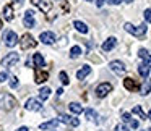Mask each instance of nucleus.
Masks as SVG:
<instances>
[{
  "label": "nucleus",
  "mask_w": 151,
  "mask_h": 131,
  "mask_svg": "<svg viewBox=\"0 0 151 131\" xmlns=\"http://www.w3.org/2000/svg\"><path fill=\"white\" fill-rule=\"evenodd\" d=\"M89 73H91V66L85 65L83 68H80L78 71H76V78H78V79H85L86 76L89 75Z\"/></svg>",
  "instance_id": "f3484780"
},
{
  "label": "nucleus",
  "mask_w": 151,
  "mask_h": 131,
  "mask_svg": "<svg viewBox=\"0 0 151 131\" xmlns=\"http://www.w3.org/2000/svg\"><path fill=\"white\" fill-rule=\"evenodd\" d=\"M41 107H42V104H41V100H37V99H28L26 104H24V108H26V110H31V112L41 110Z\"/></svg>",
  "instance_id": "9d476101"
},
{
  "label": "nucleus",
  "mask_w": 151,
  "mask_h": 131,
  "mask_svg": "<svg viewBox=\"0 0 151 131\" xmlns=\"http://www.w3.org/2000/svg\"><path fill=\"white\" fill-rule=\"evenodd\" d=\"M109 68H111V71H114L115 75H124V73L127 71L125 65L120 62V60H114V62H111L109 63Z\"/></svg>",
  "instance_id": "39448f33"
},
{
  "label": "nucleus",
  "mask_w": 151,
  "mask_h": 131,
  "mask_svg": "<svg viewBox=\"0 0 151 131\" xmlns=\"http://www.w3.org/2000/svg\"><path fill=\"white\" fill-rule=\"evenodd\" d=\"M4 41H5V46L7 47H15L18 44V36L15 31H7L4 34Z\"/></svg>",
  "instance_id": "20e7f679"
},
{
  "label": "nucleus",
  "mask_w": 151,
  "mask_h": 131,
  "mask_svg": "<svg viewBox=\"0 0 151 131\" xmlns=\"http://www.w3.org/2000/svg\"><path fill=\"white\" fill-rule=\"evenodd\" d=\"M125 2H128V4H130V2H133V0H125Z\"/></svg>",
  "instance_id": "ea45409f"
},
{
  "label": "nucleus",
  "mask_w": 151,
  "mask_h": 131,
  "mask_svg": "<svg viewBox=\"0 0 151 131\" xmlns=\"http://www.w3.org/2000/svg\"><path fill=\"white\" fill-rule=\"evenodd\" d=\"M17 2H18V4H21V2H24V0H17Z\"/></svg>",
  "instance_id": "58836bf2"
},
{
  "label": "nucleus",
  "mask_w": 151,
  "mask_h": 131,
  "mask_svg": "<svg viewBox=\"0 0 151 131\" xmlns=\"http://www.w3.org/2000/svg\"><path fill=\"white\" fill-rule=\"evenodd\" d=\"M143 131H151V128H148V130H143Z\"/></svg>",
  "instance_id": "a19ab883"
},
{
  "label": "nucleus",
  "mask_w": 151,
  "mask_h": 131,
  "mask_svg": "<svg viewBox=\"0 0 151 131\" xmlns=\"http://www.w3.org/2000/svg\"><path fill=\"white\" fill-rule=\"evenodd\" d=\"M80 55H81V47L73 46L72 50H70V57H72V58H76V57H80Z\"/></svg>",
  "instance_id": "bb28decb"
},
{
  "label": "nucleus",
  "mask_w": 151,
  "mask_h": 131,
  "mask_svg": "<svg viewBox=\"0 0 151 131\" xmlns=\"http://www.w3.org/2000/svg\"><path fill=\"white\" fill-rule=\"evenodd\" d=\"M0 29H2V21H0Z\"/></svg>",
  "instance_id": "79ce46f5"
},
{
  "label": "nucleus",
  "mask_w": 151,
  "mask_h": 131,
  "mask_svg": "<svg viewBox=\"0 0 151 131\" xmlns=\"http://www.w3.org/2000/svg\"><path fill=\"white\" fill-rule=\"evenodd\" d=\"M104 4H106V0H96V5H98V7H102Z\"/></svg>",
  "instance_id": "c9c22d12"
},
{
  "label": "nucleus",
  "mask_w": 151,
  "mask_h": 131,
  "mask_svg": "<svg viewBox=\"0 0 151 131\" xmlns=\"http://www.w3.org/2000/svg\"><path fill=\"white\" fill-rule=\"evenodd\" d=\"M125 31L130 34H133L135 37H143L145 34H146V24H140V26H133L132 23H125Z\"/></svg>",
  "instance_id": "f03ea898"
},
{
  "label": "nucleus",
  "mask_w": 151,
  "mask_h": 131,
  "mask_svg": "<svg viewBox=\"0 0 151 131\" xmlns=\"http://www.w3.org/2000/svg\"><path fill=\"white\" fill-rule=\"evenodd\" d=\"M33 62H34V65H36L37 68H41V66H44V58H42V55H41V53H34V57H33Z\"/></svg>",
  "instance_id": "393cba45"
},
{
  "label": "nucleus",
  "mask_w": 151,
  "mask_h": 131,
  "mask_svg": "<svg viewBox=\"0 0 151 131\" xmlns=\"http://www.w3.org/2000/svg\"><path fill=\"white\" fill-rule=\"evenodd\" d=\"M10 88H18V78L17 76H12V79H10Z\"/></svg>",
  "instance_id": "2f4dec72"
},
{
  "label": "nucleus",
  "mask_w": 151,
  "mask_h": 131,
  "mask_svg": "<svg viewBox=\"0 0 151 131\" xmlns=\"http://www.w3.org/2000/svg\"><path fill=\"white\" fill-rule=\"evenodd\" d=\"M140 91H141V94H143V95H148V94L151 92V79H150V78L145 79V83L141 84Z\"/></svg>",
  "instance_id": "aec40b11"
},
{
  "label": "nucleus",
  "mask_w": 151,
  "mask_h": 131,
  "mask_svg": "<svg viewBox=\"0 0 151 131\" xmlns=\"http://www.w3.org/2000/svg\"><path fill=\"white\" fill-rule=\"evenodd\" d=\"M39 41L42 44H46V46H50V44L55 42V34L50 33V31H44V33L39 36Z\"/></svg>",
  "instance_id": "1a4fd4ad"
},
{
  "label": "nucleus",
  "mask_w": 151,
  "mask_h": 131,
  "mask_svg": "<svg viewBox=\"0 0 151 131\" xmlns=\"http://www.w3.org/2000/svg\"><path fill=\"white\" fill-rule=\"evenodd\" d=\"M34 5H37V8H39L41 11H44V13H47V11H50V8H52V2L50 0H31Z\"/></svg>",
  "instance_id": "6e6552de"
},
{
  "label": "nucleus",
  "mask_w": 151,
  "mask_h": 131,
  "mask_svg": "<svg viewBox=\"0 0 151 131\" xmlns=\"http://www.w3.org/2000/svg\"><path fill=\"white\" fill-rule=\"evenodd\" d=\"M111 91H112L111 83H102V84H99L98 88H96V95H98V97H106Z\"/></svg>",
  "instance_id": "423d86ee"
},
{
  "label": "nucleus",
  "mask_w": 151,
  "mask_h": 131,
  "mask_svg": "<svg viewBox=\"0 0 151 131\" xmlns=\"http://www.w3.org/2000/svg\"><path fill=\"white\" fill-rule=\"evenodd\" d=\"M133 113H135V115H138V117H140L141 120H146V115H145V112H143V110H141L140 105H135V107H133Z\"/></svg>",
  "instance_id": "c85d7f7f"
},
{
  "label": "nucleus",
  "mask_w": 151,
  "mask_h": 131,
  "mask_svg": "<svg viewBox=\"0 0 151 131\" xmlns=\"http://www.w3.org/2000/svg\"><path fill=\"white\" fill-rule=\"evenodd\" d=\"M60 121H62V123L70 125V126H73V128L80 125V120H78V118H75V117H72V115H62V117H60Z\"/></svg>",
  "instance_id": "f8f14e48"
},
{
  "label": "nucleus",
  "mask_w": 151,
  "mask_h": 131,
  "mask_svg": "<svg viewBox=\"0 0 151 131\" xmlns=\"http://www.w3.org/2000/svg\"><path fill=\"white\" fill-rule=\"evenodd\" d=\"M73 26H75L76 31H80L81 34H86V33H88V26H86L83 21H75V23H73Z\"/></svg>",
  "instance_id": "b1692460"
},
{
  "label": "nucleus",
  "mask_w": 151,
  "mask_h": 131,
  "mask_svg": "<svg viewBox=\"0 0 151 131\" xmlns=\"http://www.w3.org/2000/svg\"><path fill=\"white\" fill-rule=\"evenodd\" d=\"M115 131H130V128L125 126V125H117V126H115Z\"/></svg>",
  "instance_id": "473e14b6"
},
{
  "label": "nucleus",
  "mask_w": 151,
  "mask_h": 131,
  "mask_svg": "<svg viewBox=\"0 0 151 131\" xmlns=\"http://www.w3.org/2000/svg\"><path fill=\"white\" fill-rule=\"evenodd\" d=\"M85 113H86V118H88V120H91V121H98V120H96V118H98V113H96V112L93 110V108H88V110H86Z\"/></svg>",
  "instance_id": "cd10ccee"
},
{
  "label": "nucleus",
  "mask_w": 151,
  "mask_h": 131,
  "mask_svg": "<svg viewBox=\"0 0 151 131\" xmlns=\"http://www.w3.org/2000/svg\"><path fill=\"white\" fill-rule=\"evenodd\" d=\"M17 107V99L8 92H0V108L2 110H13Z\"/></svg>",
  "instance_id": "f257e3e1"
},
{
  "label": "nucleus",
  "mask_w": 151,
  "mask_h": 131,
  "mask_svg": "<svg viewBox=\"0 0 151 131\" xmlns=\"http://www.w3.org/2000/svg\"><path fill=\"white\" fill-rule=\"evenodd\" d=\"M49 95H50V89L49 88H42L39 91V99H41V100H47Z\"/></svg>",
  "instance_id": "a878e982"
},
{
  "label": "nucleus",
  "mask_w": 151,
  "mask_h": 131,
  "mask_svg": "<svg viewBox=\"0 0 151 131\" xmlns=\"http://www.w3.org/2000/svg\"><path fill=\"white\" fill-rule=\"evenodd\" d=\"M60 123H62V121H60V118H54V120H50V121H46V123H42L39 128H41V130H50V128L59 126Z\"/></svg>",
  "instance_id": "2eb2a0df"
},
{
  "label": "nucleus",
  "mask_w": 151,
  "mask_h": 131,
  "mask_svg": "<svg viewBox=\"0 0 151 131\" xmlns=\"http://www.w3.org/2000/svg\"><path fill=\"white\" fill-rule=\"evenodd\" d=\"M59 78H60V81H62V84H68L70 83V79H68V75H67L65 71H60V75H59Z\"/></svg>",
  "instance_id": "c756f323"
},
{
  "label": "nucleus",
  "mask_w": 151,
  "mask_h": 131,
  "mask_svg": "<svg viewBox=\"0 0 151 131\" xmlns=\"http://www.w3.org/2000/svg\"><path fill=\"white\" fill-rule=\"evenodd\" d=\"M150 71H151V66H150V65H146V63H141V65L138 66V73H140V75L143 76V78H148Z\"/></svg>",
  "instance_id": "4be33fe9"
},
{
  "label": "nucleus",
  "mask_w": 151,
  "mask_h": 131,
  "mask_svg": "<svg viewBox=\"0 0 151 131\" xmlns=\"http://www.w3.org/2000/svg\"><path fill=\"white\" fill-rule=\"evenodd\" d=\"M124 86H125V89H128V91H137L138 88H140V86H138V83L135 81L133 78H125L124 79Z\"/></svg>",
  "instance_id": "ddd939ff"
},
{
  "label": "nucleus",
  "mask_w": 151,
  "mask_h": 131,
  "mask_svg": "<svg viewBox=\"0 0 151 131\" xmlns=\"http://www.w3.org/2000/svg\"><path fill=\"white\" fill-rule=\"evenodd\" d=\"M138 55H140V58L143 60V62L146 63V65H150V66H151V55H150V52H148L146 49H140Z\"/></svg>",
  "instance_id": "6ab92c4d"
},
{
  "label": "nucleus",
  "mask_w": 151,
  "mask_h": 131,
  "mask_svg": "<svg viewBox=\"0 0 151 131\" xmlns=\"http://www.w3.org/2000/svg\"><path fill=\"white\" fill-rule=\"evenodd\" d=\"M4 18L7 21H12L15 18V15H13V7L12 5H7V7L4 8Z\"/></svg>",
  "instance_id": "412c9836"
},
{
  "label": "nucleus",
  "mask_w": 151,
  "mask_h": 131,
  "mask_svg": "<svg viewBox=\"0 0 151 131\" xmlns=\"http://www.w3.org/2000/svg\"><path fill=\"white\" fill-rule=\"evenodd\" d=\"M34 78H36V83H44L47 78H49V73L47 71H42V70H36V75H34Z\"/></svg>",
  "instance_id": "a211bd4d"
},
{
  "label": "nucleus",
  "mask_w": 151,
  "mask_h": 131,
  "mask_svg": "<svg viewBox=\"0 0 151 131\" xmlns=\"http://www.w3.org/2000/svg\"><path fill=\"white\" fill-rule=\"evenodd\" d=\"M122 120L125 121V123H128L130 125V128H138V121L137 120H133V118H132V115L130 113H127V112H124V113H122Z\"/></svg>",
  "instance_id": "4468645a"
},
{
  "label": "nucleus",
  "mask_w": 151,
  "mask_h": 131,
  "mask_svg": "<svg viewBox=\"0 0 151 131\" xmlns=\"http://www.w3.org/2000/svg\"><path fill=\"white\" fill-rule=\"evenodd\" d=\"M120 2H122V0H109V4H111V5H119Z\"/></svg>",
  "instance_id": "f704fd0d"
},
{
  "label": "nucleus",
  "mask_w": 151,
  "mask_h": 131,
  "mask_svg": "<svg viewBox=\"0 0 151 131\" xmlns=\"http://www.w3.org/2000/svg\"><path fill=\"white\" fill-rule=\"evenodd\" d=\"M23 23H24V26H26V28H34L36 21H34V11L33 10H26L24 18H23Z\"/></svg>",
  "instance_id": "9b49d317"
},
{
  "label": "nucleus",
  "mask_w": 151,
  "mask_h": 131,
  "mask_svg": "<svg viewBox=\"0 0 151 131\" xmlns=\"http://www.w3.org/2000/svg\"><path fill=\"white\" fill-rule=\"evenodd\" d=\"M17 131H29V128H28V126H21V128H18Z\"/></svg>",
  "instance_id": "e433bc0d"
},
{
  "label": "nucleus",
  "mask_w": 151,
  "mask_h": 131,
  "mask_svg": "<svg viewBox=\"0 0 151 131\" xmlns=\"http://www.w3.org/2000/svg\"><path fill=\"white\" fill-rule=\"evenodd\" d=\"M86 2H91V0H86Z\"/></svg>",
  "instance_id": "37998d69"
},
{
  "label": "nucleus",
  "mask_w": 151,
  "mask_h": 131,
  "mask_svg": "<svg viewBox=\"0 0 151 131\" xmlns=\"http://www.w3.org/2000/svg\"><path fill=\"white\" fill-rule=\"evenodd\" d=\"M115 44H117V39H115V37H109V39L104 41V44H102V50H104V52H109V50H112L115 47Z\"/></svg>",
  "instance_id": "dca6fc26"
},
{
  "label": "nucleus",
  "mask_w": 151,
  "mask_h": 131,
  "mask_svg": "<svg viewBox=\"0 0 151 131\" xmlns=\"http://www.w3.org/2000/svg\"><path fill=\"white\" fill-rule=\"evenodd\" d=\"M68 108H70V112H72V113H75V115H80L83 112V107L78 104V102H72V104L68 105Z\"/></svg>",
  "instance_id": "5701e85b"
},
{
  "label": "nucleus",
  "mask_w": 151,
  "mask_h": 131,
  "mask_svg": "<svg viewBox=\"0 0 151 131\" xmlns=\"http://www.w3.org/2000/svg\"><path fill=\"white\" fill-rule=\"evenodd\" d=\"M20 44H21V49L26 50V49H33V47H36V41H34V37L31 36V34H23L20 39Z\"/></svg>",
  "instance_id": "7ed1b4c3"
},
{
  "label": "nucleus",
  "mask_w": 151,
  "mask_h": 131,
  "mask_svg": "<svg viewBox=\"0 0 151 131\" xmlns=\"http://www.w3.org/2000/svg\"><path fill=\"white\" fill-rule=\"evenodd\" d=\"M148 118H150V120H151V110H150V113H148Z\"/></svg>",
  "instance_id": "4c0bfd02"
},
{
  "label": "nucleus",
  "mask_w": 151,
  "mask_h": 131,
  "mask_svg": "<svg viewBox=\"0 0 151 131\" xmlns=\"http://www.w3.org/2000/svg\"><path fill=\"white\" fill-rule=\"evenodd\" d=\"M145 21L146 23H151V8H148V10H145Z\"/></svg>",
  "instance_id": "7c9ffc66"
},
{
  "label": "nucleus",
  "mask_w": 151,
  "mask_h": 131,
  "mask_svg": "<svg viewBox=\"0 0 151 131\" xmlns=\"http://www.w3.org/2000/svg\"><path fill=\"white\" fill-rule=\"evenodd\" d=\"M7 79H8V75L5 71H2V73H0V83H5Z\"/></svg>",
  "instance_id": "72a5a7b5"
},
{
  "label": "nucleus",
  "mask_w": 151,
  "mask_h": 131,
  "mask_svg": "<svg viewBox=\"0 0 151 131\" xmlns=\"http://www.w3.org/2000/svg\"><path fill=\"white\" fill-rule=\"evenodd\" d=\"M20 60V57H18V53L17 52H12V53H8L7 57H4V60H2V66H5V68H8V66H12V65H15V63Z\"/></svg>",
  "instance_id": "0eeeda50"
}]
</instances>
